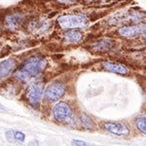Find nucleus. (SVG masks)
Here are the masks:
<instances>
[{
  "label": "nucleus",
  "mask_w": 146,
  "mask_h": 146,
  "mask_svg": "<svg viewBox=\"0 0 146 146\" xmlns=\"http://www.w3.org/2000/svg\"><path fill=\"white\" fill-rule=\"evenodd\" d=\"M46 66V60L40 56H31L22 65L17 72L19 80L27 81V80L36 77L44 70Z\"/></svg>",
  "instance_id": "obj_1"
},
{
  "label": "nucleus",
  "mask_w": 146,
  "mask_h": 146,
  "mask_svg": "<svg viewBox=\"0 0 146 146\" xmlns=\"http://www.w3.org/2000/svg\"><path fill=\"white\" fill-rule=\"evenodd\" d=\"M60 27L64 29H72V28H78L84 27L87 23V19L84 16L76 15H66L62 16L58 20Z\"/></svg>",
  "instance_id": "obj_2"
},
{
  "label": "nucleus",
  "mask_w": 146,
  "mask_h": 146,
  "mask_svg": "<svg viewBox=\"0 0 146 146\" xmlns=\"http://www.w3.org/2000/svg\"><path fill=\"white\" fill-rule=\"evenodd\" d=\"M43 96V85L40 82L32 83L27 91V98L29 103L33 106H37L41 102Z\"/></svg>",
  "instance_id": "obj_3"
},
{
  "label": "nucleus",
  "mask_w": 146,
  "mask_h": 146,
  "mask_svg": "<svg viewBox=\"0 0 146 146\" xmlns=\"http://www.w3.org/2000/svg\"><path fill=\"white\" fill-rule=\"evenodd\" d=\"M53 114L54 118L56 121L65 122L71 118L72 110L68 103L62 101V102H58L55 105V107L53 109Z\"/></svg>",
  "instance_id": "obj_4"
},
{
  "label": "nucleus",
  "mask_w": 146,
  "mask_h": 146,
  "mask_svg": "<svg viewBox=\"0 0 146 146\" xmlns=\"http://www.w3.org/2000/svg\"><path fill=\"white\" fill-rule=\"evenodd\" d=\"M65 93V87L60 83H52L46 88L45 98L51 101L60 100Z\"/></svg>",
  "instance_id": "obj_5"
},
{
  "label": "nucleus",
  "mask_w": 146,
  "mask_h": 146,
  "mask_svg": "<svg viewBox=\"0 0 146 146\" xmlns=\"http://www.w3.org/2000/svg\"><path fill=\"white\" fill-rule=\"evenodd\" d=\"M102 127L105 131H109L115 135L118 136H128L129 135V129L126 125L121 123H116V122H106L103 123Z\"/></svg>",
  "instance_id": "obj_6"
},
{
  "label": "nucleus",
  "mask_w": 146,
  "mask_h": 146,
  "mask_svg": "<svg viewBox=\"0 0 146 146\" xmlns=\"http://www.w3.org/2000/svg\"><path fill=\"white\" fill-rule=\"evenodd\" d=\"M17 67V62L13 58H8L0 62V79H4Z\"/></svg>",
  "instance_id": "obj_7"
},
{
  "label": "nucleus",
  "mask_w": 146,
  "mask_h": 146,
  "mask_svg": "<svg viewBox=\"0 0 146 146\" xmlns=\"http://www.w3.org/2000/svg\"><path fill=\"white\" fill-rule=\"evenodd\" d=\"M103 68L106 71L115 73V74H120V75H126L128 73V69L124 66V65L120 64L117 62H106L103 63Z\"/></svg>",
  "instance_id": "obj_8"
},
{
  "label": "nucleus",
  "mask_w": 146,
  "mask_h": 146,
  "mask_svg": "<svg viewBox=\"0 0 146 146\" xmlns=\"http://www.w3.org/2000/svg\"><path fill=\"white\" fill-rule=\"evenodd\" d=\"M145 30V28L140 25H133V27H123L119 29V33L125 37H133Z\"/></svg>",
  "instance_id": "obj_9"
},
{
  "label": "nucleus",
  "mask_w": 146,
  "mask_h": 146,
  "mask_svg": "<svg viewBox=\"0 0 146 146\" xmlns=\"http://www.w3.org/2000/svg\"><path fill=\"white\" fill-rule=\"evenodd\" d=\"M23 20V18L22 15H20V14H15V15H12L10 17L7 18L6 23L8 27H10L11 28H15L21 25Z\"/></svg>",
  "instance_id": "obj_10"
},
{
  "label": "nucleus",
  "mask_w": 146,
  "mask_h": 146,
  "mask_svg": "<svg viewBox=\"0 0 146 146\" xmlns=\"http://www.w3.org/2000/svg\"><path fill=\"white\" fill-rule=\"evenodd\" d=\"M82 37H83V35H82L81 32L73 30V31H70L66 33V35H65V40L67 42H69V43H78V42L82 40Z\"/></svg>",
  "instance_id": "obj_11"
},
{
  "label": "nucleus",
  "mask_w": 146,
  "mask_h": 146,
  "mask_svg": "<svg viewBox=\"0 0 146 146\" xmlns=\"http://www.w3.org/2000/svg\"><path fill=\"white\" fill-rule=\"evenodd\" d=\"M80 121H81L82 126H83L84 128L87 129H92L94 127H95V123H94L93 120H92L89 116H87V115H85V114L81 116Z\"/></svg>",
  "instance_id": "obj_12"
},
{
  "label": "nucleus",
  "mask_w": 146,
  "mask_h": 146,
  "mask_svg": "<svg viewBox=\"0 0 146 146\" xmlns=\"http://www.w3.org/2000/svg\"><path fill=\"white\" fill-rule=\"evenodd\" d=\"M136 127L139 129L140 133H146V119L145 117H141V118H138L137 121H136Z\"/></svg>",
  "instance_id": "obj_13"
},
{
  "label": "nucleus",
  "mask_w": 146,
  "mask_h": 146,
  "mask_svg": "<svg viewBox=\"0 0 146 146\" xmlns=\"http://www.w3.org/2000/svg\"><path fill=\"white\" fill-rule=\"evenodd\" d=\"M14 139H15L16 142L23 143L25 139V135L23 133H22V131H14Z\"/></svg>",
  "instance_id": "obj_14"
},
{
  "label": "nucleus",
  "mask_w": 146,
  "mask_h": 146,
  "mask_svg": "<svg viewBox=\"0 0 146 146\" xmlns=\"http://www.w3.org/2000/svg\"><path fill=\"white\" fill-rule=\"evenodd\" d=\"M72 145L73 146H92L91 144H89L88 142H85L83 140H78V139L72 140Z\"/></svg>",
  "instance_id": "obj_15"
},
{
  "label": "nucleus",
  "mask_w": 146,
  "mask_h": 146,
  "mask_svg": "<svg viewBox=\"0 0 146 146\" xmlns=\"http://www.w3.org/2000/svg\"><path fill=\"white\" fill-rule=\"evenodd\" d=\"M5 136L7 138V140L9 142H15V139H14V131H7L5 133Z\"/></svg>",
  "instance_id": "obj_16"
},
{
  "label": "nucleus",
  "mask_w": 146,
  "mask_h": 146,
  "mask_svg": "<svg viewBox=\"0 0 146 146\" xmlns=\"http://www.w3.org/2000/svg\"><path fill=\"white\" fill-rule=\"evenodd\" d=\"M56 1L60 2V3H63V4H70V3L75 2V0H56Z\"/></svg>",
  "instance_id": "obj_17"
},
{
  "label": "nucleus",
  "mask_w": 146,
  "mask_h": 146,
  "mask_svg": "<svg viewBox=\"0 0 146 146\" xmlns=\"http://www.w3.org/2000/svg\"><path fill=\"white\" fill-rule=\"evenodd\" d=\"M28 146H39V142L37 140H32L28 143Z\"/></svg>",
  "instance_id": "obj_18"
},
{
  "label": "nucleus",
  "mask_w": 146,
  "mask_h": 146,
  "mask_svg": "<svg viewBox=\"0 0 146 146\" xmlns=\"http://www.w3.org/2000/svg\"><path fill=\"white\" fill-rule=\"evenodd\" d=\"M0 108H4L3 106H2V105H0Z\"/></svg>",
  "instance_id": "obj_19"
}]
</instances>
